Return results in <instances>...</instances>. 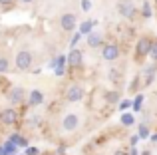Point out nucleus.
<instances>
[{
	"label": "nucleus",
	"mask_w": 157,
	"mask_h": 155,
	"mask_svg": "<svg viewBox=\"0 0 157 155\" xmlns=\"http://www.w3.org/2000/svg\"><path fill=\"white\" fill-rule=\"evenodd\" d=\"M6 101L10 104V108L26 104V101H28V93H26V89H24L22 85H12V88L6 92Z\"/></svg>",
	"instance_id": "1"
},
{
	"label": "nucleus",
	"mask_w": 157,
	"mask_h": 155,
	"mask_svg": "<svg viewBox=\"0 0 157 155\" xmlns=\"http://www.w3.org/2000/svg\"><path fill=\"white\" fill-rule=\"evenodd\" d=\"M32 52L28 48H22V50L16 52V58H14V66H16V72H28L32 68Z\"/></svg>",
	"instance_id": "2"
},
{
	"label": "nucleus",
	"mask_w": 157,
	"mask_h": 155,
	"mask_svg": "<svg viewBox=\"0 0 157 155\" xmlns=\"http://www.w3.org/2000/svg\"><path fill=\"white\" fill-rule=\"evenodd\" d=\"M151 44H153V38L151 36H141L135 44V60L137 62H143L145 58H149L151 52Z\"/></svg>",
	"instance_id": "3"
},
{
	"label": "nucleus",
	"mask_w": 157,
	"mask_h": 155,
	"mask_svg": "<svg viewBox=\"0 0 157 155\" xmlns=\"http://www.w3.org/2000/svg\"><path fill=\"white\" fill-rule=\"evenodd\" d=\"M20 117H22V113H20L16 108H4V109H0V123L6 125V127L16 125L20 121Z\"/></svg>",
	"instance_id": "4"
},
{
	"label": "nucleus",
	"mask_w": 157,
	"mask_h": 155,
	"mask_svg": "<svg viewBox=\"0 0 157 155\" xmlns=\"http://www.w3.org/2000/svg\"><path fill=\"white\" fill-rule=\"evenodd\" d=\"M117 12L121 18L125 20H133L135 16H137V8H135L133 0H119L117 2Z\"/></svg>",
	"instance_id": "5"
},
{
	"label": "nucleus",
	"mask_w": 157,
	"mask_h": 155,
	"mask_svg": "<svg viewBox=\"0 0 157 155\" xmlns=\"http://www.w3.org/2000/svg\"><path fill=\"white\" fill-rule=\"evenodd\" d=\"M84 96H86V89L80 84H70V88L66 89V101L68 104H78V101L84 100Z\"/></svg>",
	"instance_id": "6"
},
{
	"label": "nucleus",
	"mask_w": 157,
	"mask_h": 155,
	"mask_svg": "<svg viewBox=\"0 0 157 155\" xmlns=\"http://www.w3.org/2000/svg\"><path fill=\"white\" fill-rule=\"evenodd\" d=\"M155 74H157V64L143 66L141 72H139V78H141V88H149V85L155 81Z\"/></svg>",
	"instance_id": "7"
},
{
	"label": "nucleus",
	"mask_w": 157,
	"mask_h": 155,
	"mask_svg": "<svg viewBox=\"0 0 157 155\" xmlns=\"http://www.w3.org/2000/svg\"><path fill=\"white\" fill-rule=\"evenodd\" d=\"M60 125H62V131H66V133L76 131L78 125H80V115H78V113H74V112L66 113V115L62 117V123Z\"/></svg>",
	"instance_id": "8"
},
{
	"label": "nucleus",
	"mask_w": 157,
	"mask_h": 155,
	"mask_svg": "<svg viewBox=\"0 0 157 155\" xmlns=\"http://www.w3.org/2000/svg\"><path fill=\"white\" fill-rule=\"evenodd\" d=\"M119 56H121V48L115 42L105 44V46L101 48V58H104L105 62H115V60H119Z\"/></svg>",
	"instance_id": "9"
},
{
	"label": "nucleus",
	"mask_w": 157,
	"mask_h": 155,
	"mask_svg": "<svg viewBox=\"0 0 157 155\" xmlns=\"http://www.w3.org/2000/svg\"><path fill=\"white\" fill-rule=\"evenodd\" d=\"M68 66H70V70H80V68L84 66V52H82L80 48L70 50V54H68Z\"/></svg>",
	"instance_id": "10"
},
{
	"label": "nucleus",
	"mask_w": 157,
	"mask_h": 155,
	"mask_svg": "<svg viewBox=\"0 0 157 155\" xmlns=\"http://www.w3.org/2000/svg\"><path fill=\"white\" fill-rule=\"evenodd\" d=\"M76 26H78V18H76V14H74V12H64V14L60 16V28L64 32L76 30Z\"/></svg>",
	"instance_id": "11"
},
{
	"label": "nucleus",
	"mask_w": 157,
	"mask_h": 155,
	"mask_svg": "<svg viewBox=\"0 0 157 155\" xmlns=\"http://www.w3.org/2000/svg\"><path fill=\"white\" fill-rule=\"evenodd\" d=\"M86 44H88V48H104V36L100 34V32L94 30L90 36H86Z\"/></svg>",
	"instance_id": "12"
},
{
	"label": "nucleus",
	"mask_w": 157,
	"mask_h": 155,
	"mask_svg": "<svg viewBox=\"0 0 157 155\" xmlns=\"http://www.w3.org/2000/svg\"><path fill=\"white\" fill-rule=\"evenodd\" d=\"M30 108H38V105L44 104V93L40 92V89H32L30 93H28V101H26Z\"/></svg>",
	"instance_id": "13"
},
{
	"label": "nucleus",
	"mask_w": 157,
	"mask_h": 155,
	"mask_svg": "<svg viewBox=\"0 0 157 155\" xmlns=\"http://www.w3.org/2000/svg\"><path fill=\"white\" fill-rule=\"evenodd\" d=\"M98 24V20H94V18H90V20H84V22L80 24V34L82 36H90L94 32V26Z\"/></svg>",
	"instance_id": "14"
},
{
	"label": "nucleus",
	"mask_w": 157,
	"mask_h": 155,
	"mask_svg": "<svg viewBox=\"0 0 157 155\" xmlns=\"http://www.w3.org/2000/svg\"><path fill=\"white\" fill-rule=\"evenodd\" d=\"M8 139H10L12 143H16L18 147H30V143H28V139H26L24 135H20V133H12V135L8 137Z\"/></svg>",
	"instance_id": "15"
},
{
	"label": "nucleus",
	"mask_w": 157,
	"mask_h": 155,
	"mask_svg": "<svg viewBox=\"0 0 157 155\" xmlns=\"http://www.w3.org/2000/svg\"><path fill=\"white\" fill-rule=\"evenodd\" d=\"M66 62H68V58H66V56H58V66H56V70H54L58 78H62V76L66 74V68H64Z\"/></svg>",
	"instance_id": "16"
},
{
	"label": "nucleus",
	"mask_w": 157,
	"mask_h": 155,
	"mask_svg": "<svg viewBox=\"0 0 157 155\" xmlns=\"http://www.w3.org/2000/svg\"><path fill=\"white\" fill-rule=\"evenodd\" d=\"M105 101H107V104H117V101H119V92H117V89H113V92H105Z\"/></svg>",
	"instance_id": "17"
},
{
	"label": "nucleus",
	"mask_w": 157,
	"mask_h": 155,
	"mask_svg": "<svg viewBox=\"0 0 157 155\" xmlns=\"http://www.w3.org/2000/svg\"><path fill=\"white\" fill-rule=\"evenodd\" d=\"M121 123L125 125V127H131V125L135 123V117H133V113H129V112L121 113Z\"/></svg>",
	"instance_id": "18"
},
{
	"label": "nucleus",
	"mask_w": 157,
	"mask_h": 155,
	"mask_svg": "<svg viewBox=\"0 0 157 155\" xmlns=\"http://www.w3.org/2000/svg\"><path fill=\"white\" fill-rule=\"evenodd\" d=\"M141 14H143V18H151V16H153L151 4L147 2V0H143V4H141Z\"/></svg>",
	"instance_id": "19"
},
{
	"label": "nucleus",
	"mask_w": 157,
	"mask_h": 155,
	"mask_svg": "<svg viewBox=\"0 0 157 155\" xmlns=\"http://www.w3.org/2000/svg\"><path fill=\"white\" fill-rule=\"evenodd\" d=\"M4 151H6V155H14L16 153V149H18V145H16V143H12V141L10 139H8V141H4Z\"/></svg>",
	"instance_id": "20"
},
{
	"label": "nucleus",
	"mask_w": 157,
	"mask_h": 155,
	"mask_svg": "<svg viewBox=\"0 0 157 155\" xmlns=\"http://www.w3.org/2000/svg\"><path fill=\"white\" fill-rule=\"evenodd\" d=\"M109 80L113 81V84H121V74H119V70H115V68H111L109 70Z\"/></svg>",
	"instance_id": "21"
},
{
	"label": "nucleus",
	"mask_w": 157,
	"mask_h": 155,
	"mask_svg": "<svg viewBox=\"0 0 157 155\" xmlns=\"http://www.w3.org/2000/svg\"><path fill=\"white\" fill-rule=\"evenodd\" d=\"M137 135H139V139H147L149 137V127H147V123H139V129H137Z\"/></svg>",
	"instance_id": "22"
},
{
	"label": "nucleus",
	"mask_w": 157,
	"mask_h": 155,
	"mask_svg": "<svg viewBox=\"0 0 157 155\" xmlns=\"http://www.w3.org/2000/svg\"><path fill=\"white\" fill-rule=\"evenodd\" d=\"M8 70H10V60H8L6 56H2V58H0V74H6Z\"/></svg>",
	"instance_id": "23"
},
{
	"label": "nucleus",
	"mask_w": 157,
	"mask_h": 155,
	"mask_svg": "<svg viewBox=\"0 0 157 155\" xmlns=\"http://www.w3.org/2000/svg\"><path fill=\"white\" fill-rule=\"evenodd\" d=\"M143 100H145V97H143V93H137V96H135V100H133V112H139V109H141Z\"/></svg>",
	"instance_id": "24"
},
{
	"label": "nucleus",
	"mask_w": 157,
	"mask_h": 155,
	"mask_svg": "<svg viewBox=\"0 0 157 155\" xmlns=\"http://www.w3.org/2000/svg\"><path fill=\"white\" fill-rule=\"evenodd\" d=\"M149 60H151V62H153V64H157V38H153V44H151Z\"/></svg>",
	"instance_id": "25"
},
{
	"label": "nucleus",
	"mask_w": 157,
	"mask_h": 155,
	"mask_svg": "<svg viewBox=\"0 0 157 155\" xmlns=\"http://www.w3.org/2000/svg\"><path fill=\"white\" fill-rule=\"evenodd\" d=\"M139 88H141V78H135V80L133 81H131V85H129V93H135V92H137V89Z\"/></svg>",
	"instance_id": "26"
},
{
	"label": "nucleus",
	"mask_w": 157,
	"mask_h": 155,
	"mask_svg": "<svg viewBox=\"0 0 157 155\" xmlns=\"http://www.w3.org/2000/svg\"><path fill=\"white\" fill-rule=\"evenodd\" d=\"M129 108H133V100H123V101H119V109H129Z\"/></svg>",
	"instance_id": "27"
},
{
	"label": "nucleus",
	"mask_w": 157,
	"mask_h": 155,
	"mask_svg": "<svg viewBox=\"0 0 157 155\" xmlns=\"http://www.w3.org/2000/svg\"><path fill=\"white\" fill-rule=\"evenodd\" d=\"M24 155H40V149H38V147H34V145H30V147H26Z\"/></svg>",
	"instance_id": "28"
},
{
	"label": "nucleus",
	"mask_w": 157,
	"mask_h": 155,
	"mask_svg": "<svg viewBox=\"0 0 157 155\" xmlns=\"http://www.w3.org/2000/svg\"><path fill=\"white\" fill-rule=\"evenodd\" d=\"M80 38H82V34H80V32L72 36V40H70V46H72V50H74V48H76V44L80 42Z\"/></svg>",
	"instance_id": "29"
},
{
	"label": "nucleus",
	"mask_w": 157,
	"mask_h": 155,
	"mask_svg": "<svg viewBox=\"0 0 157 155\" xmlns=\"http://www.w3.org/2000/svg\"><path fill=\"white\" fill-rule=\"evenodd\" d=\"M80 4H82V10H84V12L92 10V2H90V0H80Z\"/></svg>",
	"instance_id": "30"
},
{
	"label": "nucleus",
	"mask_w": 157,
	"mask_h": 155,
	"mask_svg": "<svg viewBox=\"0 0 157 155\" xmlns=\"http://www.w3.org/2000/svg\"><path fill=\"white\" fill-rule=\"evenodd\" d=\"M0 6L2 8H12L14 6V0H0Z\"/></svg>",
	"instance_id": "31"
},
{
	"label": "nucleus",
	"mask_w": 157,
	"mask_h": 155,
	"mask_svg": "<svg viewBox=\"0 0 157 155\" xmlns=\"http://www.w3.org/2000/svg\"><path fill=\"white\" fill-rule=\"evenodd\" d=\"M28 125H34V127H36V125H40V117L38 115L30 117V119H28Z\"/></svg>",
	"instance_id": "32"
},
{
	"label": "nucleus",
	"mask_w": 157,
	"mask_h": 155,
	"mask_svg": "<svg viewBox=\"0 0 157 155\" xmlns=\"http://www.w3.org/2000/svg\"><path fill=\"white\" fill-rule=\"evenodd\" d=\"M137 141H139V135H133L129 139V145H131V147H135V145H137Z\"/></svg>",
	"instance_id": "33"
},
{
	"label": "nucleus",
	"mask_w": 157,
	"mask_h": 155,
	"mask_svg": "<svg viewBox=\"0 0 157 155\" xmlns=\"http://www.w3.org/2000/svg\"><path fill=\"white\" fill-rule=\"evenodd\" d=\"M129 155H141V153H139L135 147H129Z\"/></svg>",
	"instance_id": "34"
},
{
	"label": "nucleus",
	"mask_w": 157,
	"mask_h": 155,
	"mask_svg": "<svg viewBox=\"0 0 157 155\" xmlns=\"http://www.w3.org/2000/svg\"><path fill=\"white\" fill-rule=\"evenodd\" d=\"M113 155H127V153L123 151V149H117V151H113Z\"/></svg>",
	"instance_id": "35"
},
{
	"label": "nucleus",
	"mask_w": 157,
	"mask_h": 155,
	"mask_svg": "<svg viewBox=\"0 0 157 155\" xmlns=\"http://www.w3.org/2000/svg\"><path fill=\"white\" fill-rule=\"evenodd\" d=\"M0 155H6V151H4V145H0Z\"/></svg>",
	"instance_id": "36"
},
{
	"label": "nucleus",
	"mask_w": 157,
	"mask_h": 155,
	"mask_svg": "<svg viewBox=\"0 0 157 155\" xmlns=\"http://www.w3.org/2000/svg\"><path fill=\"white\" fill-rule=\"evenodd\" d=\"M20 2H24V4H32L34 0H20Z\"/></svg>",
	"instance_id": "37"
},
{
	"label": "nucleus",
	"mask_w": 157,
	"mask_h": 155,
	"mask_svg": "<svg viewBox=\"0 0 157 155\" xmlns=\"http://www.w3.org/2000/svg\"><path fill=\"white\" fill-rule=\"evenodd\" d=\"M151 141H155V143H157V133H155V135H151Z\"/></svg>",
	"instance_id": "38"
},
{
	"label": "nucleus",
	"mask_w": 157,
	"mask_h": 155,
	"mask_svg": "<svg viewBox=\"0 0 157 155\" xmlns=\"http://www.w3.org/2000/svg\"><path fill=\"white\" fill-rule=\"evenodd\" d=\"M46 155H62V153H58V151H52V153H46Z\"/></svg>",
	"instance_id": "39"
},
{
	"label": "nucleus",
	"mask_w": 157,
	"mask_h": 155,
	"mask_svg": "<svg viewBox=\"0 0 157 155\" xmlns=\"http://www.w3.org/2000/svg\"><path fill=\"white\" fill-rule=\"evenodd\" d=\"M141 155H151V151H141Z\"/></svg>",
	"instance_id": "40"
},
{
	"label": "nucleus",
	"mask_w": 157,
	"mask_h": 155,
	"mask_svg": "<svg viewBox=\"0 0 157 155\" xmlns=\"http://www.w3.org/2000/svg\"><path fill=\"white\" fill-rule=\"evenodd\" d=\"M155 4H157V0H155Z\"/></svg>",
	"instance_id": "41"
}]
</instances>
